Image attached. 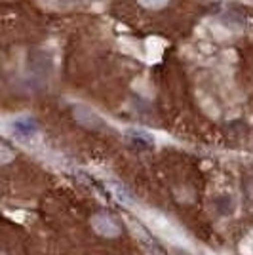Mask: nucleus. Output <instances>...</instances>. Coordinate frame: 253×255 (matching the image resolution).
<instances>
[{"label":"nucleus","mask_w":253,"mask_h":255,"mask_svg":"<svg viewBox=\"0 0 253 255\" xmlns=\"http://www.w3.org/2000/svg\"><path fill=\"white\" fill-rule=\"evenodd\" d=\"M92 227L97 234L101 236H109V238H115L120 234V225L116 223L115 219L107 213H97L94 219H92Z\"/></svg>","instance_id":"1"},{"label":"nucleus","mask_w":253,"mask_h":255,"mask_svg":"<svg viewBox=\"0 0 253 255\" xmlns=\"http://www.w3.org/2000/svg\"><path fill=\"white\" fill-rule=\"evenodd\" d=\"M36 131H38V124H36L34 118L23 117V118L13 120V133H15L17 137L29 139V137H32Z\"/></svg>","instance_id":"3"},{"label":"nucleus","mask_w":253,"mask_h":255,"mask_svg":"<svg viewBox=\"0 0 253 255\" xmlns=\"http://www.w3.org/2000/svg\"><path fill=\"white\" fill-rule=\"evenodd\" d=\"M169 0H139V4L141 6H145L148 10H158V8H164V6H168Z\"/></svg>","instance_id":"5"},{"label":"nucleus","mask_w":253,"mask_h":255,"mask_svg":"<svg viewBox=\"0 0 253 255\" xmlns=\"http://www.w3.org/2000/svg\"><path fill=\"white\" fill-rule=\"evenodd\" d=\"M74 118L86 128H94V129L103 128V120L97 117L92 109H88V107H84V105L74 107Z\"/></svg>","instance_id":"2"},{"label":"nucleus","mask_w":253,"mask_h":255,"mask_svg":"<svg viewBox=\"0 0 253 255\" xmlns=\"http://www.w3.org/2000/svg\"><path fill=\"white\" fill-rule=\"evenodd\" d=\"M129 137H131V141H133L137 147H143V149H148V147L152 145L150 137H148L147 133H143V131H131Z\"/></svg>","instance_id":"4"},{"label":"nucleus","mask_w":253,"mask_h":255,"mask_svg":"<svg viewBox=\"0 0 253 255\" xmlns=\"http://www.w3.org/2000/svg\"><path fill=\"white\" fill-rule=\"evenodd\" d=\"M2 152H4V162H10L11 160V152L6 145H2Z\"/></svg>","instance_id":"6"}]
</instances>
